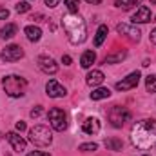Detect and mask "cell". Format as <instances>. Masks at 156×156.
Returning a JSON list of instances; mask_svg holds the SVG:
<instances>
[{
	"mask_svg": "<svg viewBox=\"0 0 156 156\" xmlns=\"http://www.w3.org/2000/svg\"><path fill=\"white\" fill-rule=\"evenodd\" d=\"M131 144L136 149L147 151L156 144V122L154 120H140L131 129Z\"/></svg>",
	"mask_w": 156,
	"mask_h": 156,
	"instance_id": "6da1fadb",
	"label": "cell"
},
{
	"mask_svg": "<svg viewBox=\"0 0 156 156\" xmlns=\"http://www.w3.org/2000/svg\"><path fill=\"white\" fill-rule=\"evenodd\" d=\"M62 27L67 35V40L73 44V45H78L82 42H85L87 38V26L83 22V18L78 15V13H67L62 16Z\"/></svg>",
	"mask_w": 156,
	"mask_h": 156,
	"instance_id": "7a4b0ae2",
	"label": "cell"
},
{
	"mask_svg": "<svg viewBox=\"0 0 156 156\" xmlns=\"http://www.w3.org/2000/svg\"><path fill=\"white\" fill-rule=\"evenodd\" d=\"M2 87H4V91H5L7 96L20 98V96L26 94L27 82H26V78L18 76V75H7V76H4V80H2Z\"/></svg>",
	"mask_w": 156,
	"mask_h": 156,
	"instance_id": "3957f363",
	"label": "cell"
},
{
	"mask_svg": "<svg viewBox=\"0 0 156 156\" xmlns=\"http://www.w3.org/2000/svg\"><path fill=\"white\" fill-rule=\"evenodd\" d=\"M29 140L37 147H47L53 142V134H51L49 127H45V125H35L33 129H29Z\"/></svg>",
	"mask_w": 156,
	"mask_h": 156,
	"instance_id": "277c9868",
	"label": "cell"
},
{
	"mask_svg": "<svg viewBox=\"0 0 156 156\" xmlns=\"http://www.w3.org/2000/svg\"><path fill=\"white\" fill-rule=\"evenodd\" d=\"M47 120L51 123V127L55 131H66L67 127V118H66V113L58 107H53L49 113H47Z\"/></svg>",
	"mask_w": 156,
	"mask_h": 156,
	"instance_id": "5b68a950",
	"label": "cell"
},
{
	"mask_svg": "<svg viewBox=\"0 0 156 156\" xmlns=\"http://www.w3.org/2000/svg\"><path fill=\"white\" fill-rule=\"evenodd\" d=\"M129 120H131V113L127 109H123V107H118L116 105V107H113L109 111V122H111L113 127H122Z\"/></svg>",
	"mask_w": 156,
	"mask_h": 156,
	"instance_id": "8992f818",
	"label": "cell"
},
{
	"mask_svg": "<svg viewBox=\"0 0 156 156\" xmlns=\"http://www.w3.org/2000/svg\"><path fill=\"white\" fill-rule=\"evenodd\" d=\"M22 56H24V49H22L20 45H16V44L7 45V47L0 53V58H2L4 62H16V60H20Z\"/></svg>",
	"mask_w": 156,
	"mask_h": 156,
	"instance_id": "52a82bcc",
	"label": "cell"
},
{
	"mask_svg": "<svg viewBox=\"0 0 156 156\" xmlns=\"http://www.w3.org/2000/svg\"><path fill=\"white\" fill-rule=\"evenodd\" d=\"M45 93H47L49 98H64V96L67 94L66 87H64L62 83H58L56 80H49V82L45 83Z\"/></svg>",
	"mask_w": 156,
	"mask_h": 156,
	"instance_id": "ba28073f",
	"label": "cell"
},
{
	"mask_svg": "<svg viewBox=\"0 0 156 156\" xmlns=\"http://www.w3.org/2000/svg\"><path fill=\"white\" fill-rule=\"evenodd\" d=\"M116 31L120 35H125L127 38L134 40V42H138L140 37H142V31L134 26V24H118L116 26Z\"/></svg>",
	"mask_w": 156,
	"mask_h": 156,
	"instance_id": "9c48e42d",
	"label": "cell"
},
{
	"mask_svg": "<svg viewBox=\"0 0 156 156\" xmlns=\"http://www.w3.org/2000/svg\"><path fill=\"white\" fill-rule=\"evenodd\" d=\"M37 64H38L40 71L45 73V75H55L58 71V64L51 56H38L37 58Z\"/></svg>",
	"mask_w": 156,
	"mask_h": 156,
	"instance_id": "30bf717a",
	"label": "cell"
},
{
	"mask_svg": "<svg viewBox=\"0 0 156 156\" xmlns=\"http://www.w3.org/2000/svg\"><path fill=\"white\" fill-rule=\"evenodd\" d=\"M138 82H140V73H138V71H133L131 75H127L122 82H118L116 89L118 91H129V89H134V87L138 85Z\"/></svg>",
	"mask_w": 156,
	"mask_h": 156,
	"instance_id": "8fae6325",
	"label": "cell"
},
{
	"mask_svg": "<svg viewBox=\"0 0 156 156\" xmlns=\"http://www.w3.org/2000/svg\"><path fill=\"white\" fill-rule=\"evenodd\" d=\"M131 20H133L134 26H136V24H147V22H151V9H149L147 5H140V7L133 13Z\"/></svg>",
	"mask_w": 156,
	"mask_h": 156,
	"instance_id": "7c38bea8",
	"label": "cell"
},
{
	"mask_svg": "<svg viewBox=\"0 0 156 156\" xmlns=\"http://www.w3.org/2000/svg\"><path fill=\"white\" fill-rule=\"evenodd\" d=\"M5 138H7V142L13 145V149L16 151V153H22V151H26V140L18 134V133H15V131H11V133H7L5 134Z\"/></svg>",
	"mask_w": 156,
	"mask_h": 156,
	"instance_id": "4fadbf2b",
	"label": "cell"
},
{
	"mask_svg": "<svg viewBox=\"0 0 156 156\" xmlns=\"http://www.w3.org/2000/svg\"><path fill=\"white\" fill-rule=\"evenodd\" d=\"M82 131H83L85 134H96V133L100 131V122H98V118H87V120L83 122V125H82Z\"/></svg>",
	"mask_w": 156,
	"mask_h": 156,
	"instance_id": "5bb4252c",
	"label": "cell"
},
{
	"mask_svg": "<svg viewBox=\"0 0 156 156\" xmlns=\"http://www.w3.org/2000/svg\"><path fill=\"white\" fill-rule=\"evenodd\" d=\"M105 80V76H104V73L102 71H98V69H94V71H91L89 75H87V78H85V82H87V85H91V87H98L102 82Z\"/></svg>",
	"mask_w": 156,
	"mask_h": 156,
	"instance_id": "9a60e30c",
	"label": "cell"
},
{
	"mask_svg": "<svg viewBox=\"0 0 156 156\" xmlns=\"http://www.w3.org/2000/svg\"><path fill=\"white\" fill-rule=\"evenodd\" d=\"M24 33H26V37L29 42H38L42 38V29L37 27V26H27L26 29H24Z\"/></svg>",
	"mask_w": 156,
	"mask_h": 156,
	"instance_id": "2e32d148",
	"label": "cell"
},
{
	"mask_svg": "<svg viewBox=\"0 0 156 156\" xmlns=\"http://www.w3.org/2000/svg\"><path fill=\"white\" fill-rule=\"evenodd\" d=\"M94 60H96V53H94V51H85V53L82 55V58H80V66H82L83 69H89V67L94 64Z\"/></svg>",
	"mask_w": 156,
	"mask_h": 156,
	"instance_id": "e0dca14e",
	"label": "cell"
},
{
	"mask_svg": "<svg viewBox=\"0 0 156 156\" xmlns=\"http://www.w3.org/2000/svg\"><path fill=\"white\" fill-rule=\"evenodd\" d=\"M125 56H127V51H116V53L107 55V56L104 58V62H105V64H118V62H122Z\"/></svg>",
	"mask_w": 156,
	"mask_h": 156,
	"instance_id": "ac0fdd59",
	"label": "cell"
},
{
	"mask_svg": "<svg viewBox=\"0 0 156 156\" xmlns=\"http://www.w3.org/2000/svg\"><path fill=\"white\" fill-rule=\"evenodd\" d=\"M109 96H111V91L107 87H96L91 93V98L93 100H104V98H109Z\"/></svg>",
	"mask_w": 156,
	"mask_h": 156,
	"instance_id": "d6986e66",
	"label": "cell"
},
{
	"mask_svg": "<svg viewBox=\"0 0 156 156\" xmlns=\"http://www.w3.org/2000/svg\"><path fill=\"white\" fill-rule=\"evenodd\" d=\"M107 33H109V27H107V26H100V27H98L96 37H94V45H96V47H100V45L104 44V40H105V37H107Z\"/></svg>",
	"mask_w": 156,
	"mask_h": 156,
	"instance_id": "ffe728a7",
	"label": "cell"
},
{
	"mask_svg": "<svg viewBox=\"0 0 156 156\" xmlns=\"http://www.w3.org/2000/svg\"><path fill=\"white\" fill-rule=\"evenodd\" d=\"M2 38L4 40H9V38H13L15 35H16V26L15 24H5L4 27H2Z\"/></svg>",
	"mask_w": 156,
	"mask_h": 156,
	"instance_id": "44dd1931",
	"label": "cell"
},
{
	"mask_svg": "<svg viewBox=\"0 0 156 156\" xmlns=\"http://www.w3.org/2000/svg\"><path fill=\"white\" fill-rule=\"evenodd\" d=\"M105 147L111 149V151H122L123 144H122V140H118V138H107V140H105Z\"/></svg>",
	"mask_w": 156,
	"mask_h": 156,
	"instance_id": "7402d4cb",
	"label": "cell"
},
{
	"mask_svg": "<svg viewBox=\"0 0 156 156\" xmlns=\"http://www.w3.org/2000/svg\"><path fill=\"white\" fill-rule=\"evenodd\" d=\"M145 89L149 93H156V75H149L145 78Z\"/></svg>",
	"mask_w": 156,
	"mask_h": 156,
	"instance_id": "603a6c76",
	"label": "cell"
},
{
	"mask_svg": "<svg viewBox=\"0 0 156 156\" xmlns=\"http://www.w3.org/2000/svg\"><path fill=\"white\" fill-rule=\"evenodd\" d=\"M64 4L67 5L69 13H78V0H64Z\"/></svg>",
	"mask_w": 156,
	"mask_h": 156,
	"instance_id": "cb8c5ba5",
	"label": "cell"
},
{
	"mask_svg": "<svg viewBox=\"0 0 156 156\" xmlns=\"http://www.w3.org/2000/svg\"><path fill=\"white\" fill-rule=\"evenodd\" d=\"M15 9H16V13H27V11L31 9V5H29L27 2H18Z\"/></svg>",
	"mask_w": 156,
	"mask_h": 156,
	"instance_id": "d4e9b609",
	"label": "cell"
},
{
	"mask_svg": "<svg viewBox=\"0 0 156 156\" xmlns=\"http://www.w3.org/2000/svg\"><path fill=\"white\" fill-rule=\"evenodd\" d=\"M98 149V145L96 144H82L80 147H78V151H83V153H89V151H96Z\"/></svg>",
	"mask_w": 156,
	"mask_h": 156,
	"instance_id": "484cf974",
	"label": "cell"
},
{
	"mask_svg": "<svg viewBox=\"0 0 156 156\" xmlns=\"http://www.w3.org/2000/svg\"><path fill=\"white\" fill-rule=\"evenodd\" d=\"M42 113H44V109H42V105H37V107H35V109L31 111V118H38L40 115H42Z\"/></svg>",
	"mask_w": 156,
	"mask_h": 156,
	"instance_id": "4316f807",
	"label": "cell"
},
{
	"mask_svg": "<svg viewBox=\"0 0 156 156\" xmlns=\"http://www.w3.org/2000/svg\"><path fill=\"white\" fill-rule=\"evenodd\" d=\"M7 16H9V11L5 7H0V20H5Z\"/></svg>",
	"mask_w": 156,
	"mask_h": 156,
	"instance_id": "83f0119b",
	"label": "cell"
},
{
	"mask_svg": "<svg viewBox=\"0 0 156 156\" xmlns=\"http://www.w3.org/2000/svg\"><path fill=\"white\" fill-rule=\"evenodd\" d=\"M45 2V5H49V7H56L58 4H60V0H44Z\"/></svg>",
	"mask_w": 156,
	"mask_h": 156,
	"instance_id": "f1b7e54d",
	"label": "cell"
},
{
	"mask_svg": "<svg viewBox=\"0 0 156 156\" xmlns=\"http://www.w3.org/2000/svg\"><path fill=\"white\" fill-rule=\"evenodd\" d=\"M62 64H64V66H69V64H71V56H69V55H64V56H62Z\"/></svg>",
	"mask_w": 156,
	"mask_h": 156,
	"instance_id": "f546056e",
	"label": "cell"
},
{
	"mask_svg": "<svg viewBox=\"0 0 156 156\" xmlns=\"http://www.w3.org/2000/svg\"><path fill=\"white\" fill-rule=\"evenodd\" d=\"M16 131H18V133L26 131V123H24V122H16Z\"/></svg>",
	"mask_w": 156,
	"mask_h": 156,
	"instance_id": "4dcf8cb0",
	"label": "cell"
},
{
	"mask_svg": "<svg viewBox=\"0 0 156 156\" xmlns=\"http://www.w3.org/2000/svg\"><path fill=\"white\" fill-rule=\"evenodd\" d=\"M31 20H35V22H42V20H44V15H33Z\"/></svg>",
	"mask_w": 156,
	"mask_h": 156,
	"instance_id": "1f68e13d",
	"label": "cell"
},
{
	"mask_svg": "<svg viewBox=\"0 0 156 156\" xmlns=\"http://www.w3.org/2000/svg\"><path fill=\"white\" fill-rule=\"evenodd\" d=\"M149 38H151V42H153V44H156V27L151 31V37H149Z\"/></svg>",
	"mask_w": 156,
	"mask_h": 156,
	"instance_id": "d6a6232c",
	"label": "cell"
},
{
	"mask_svg": "<svg viewBox=\"0 0 156 156\" xmlns=\"http://www.w3.org/2000/svg\"><path fill=\"white\" fill-rule=\"evenodd\" d=\"M85 2H87V4H93V5H94V4H102L104 0H85Z\"/></svg>",
	"mask_w": 156,
	"mask_h": 156,
	"instance_id": "836d02e7",
	"label": "cell"
},
{
	"mask_svg": "<svg viewBox=\"0 0 156 156\" xmlns=\"http://www.w3.org/2000/svg\"><path fill=\"white\" fill-rule=\"evenodd\" d=\"M27 156H44V154H42L40 151H33V153H29Z\"/></svg>",
	"mask_w": 156,
	"mask_h": 156,
	"instance_id": "e575fe53",
	"label": "cell"
},
{
	"mask_svg": "<svg viewBox=\"0 0 156 156\" xmlns=\"http://www.w3.org/2000/svg\"><path fill=\"white\" fill-rule=\"evenodd\" d=\"M115 4H116L118 7H122V4H123V2H122V0H116V2H115Z\"/></svg>",
	"mask_w": 156,
	"mask_h": 156,
	"instance_id": "d590c367",
	"label": "cell"
},
{
	"mask_svg": "<svg viewBox=\"0 0 156 156\" xmlns=\"http://www.w3.org/2000/svg\"><path fill=\"white\" fill-rule=\"evenodd\" d=\"M44 156H51V154H44Z\"/></svg>",
	"mask_w": 156,
	"mask_h": 156,
	"instance_id": "8d00e7d4",
	"label": "cell"
},
{
	"mask_svg": "<svg viewBox=\"0 0 156 156\" xmlns=\"http://www.w3.org/2000/svg\"><path fill=\"white\" fill-rule=\"evenodd\" d=\"M145 156H147V154H145Z\"/></svg>",
	"mask_w": 156,
	"mask_h": 156,
	"instance_id": "74e56055",
	"label": "cell"
}]
</instances>
